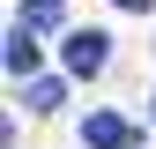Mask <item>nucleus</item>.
<instances>
[{
	"mask_svg": "<svg viewBox=\"0 0 156 149\" xmlns=\"http://www.w3.org/2000/svg\"><path fill=\"white\" fill-rule=\"evenodd\" d=\"M104 60H112L104 30H67V67H74V74H97Z\"/></svg>",
	"mask_w": 156,
	"mask_h": 149,
	"instance_id": "nucleus-1",
	"label": "nucleus"
},
{
	"mask_svg": "<svg viewBox=\"0 0 156 149\" xmlns=\"http://www.w3.org/2000/svg\"><path fill=\"white\" fill-rule=\"evenodd\" d=\"M82 142H89V149H126V142H134V127L119 119V112H89V127H82Z\"/></svg>",
	"mask_w": 156,
	"mask_h": 149,
	"instance_id": "nucleus-2",
	"label": "nucleus"
},
{
	"mask_svg": "<svg viewBox=\"0 0 156 149\" xmlns=\"http://www.w3.org/2000/svg\"><path fill=\"white\" fill-rule=\"evenodd\" d=\"M8 67H15V74L37 67V30H30V23H15V37H8Z\"/></svg>",
	"mask_w": 156,
	"mask_h": 149,
	"instance_id": "nucleus-3",
	"label": "nucleus"
},
{
	"mask_svg": "<svg viewBox=\"0 0 156 149\" xmlns=\"http://www.w3.org/2000/svg\"><path fill=\"white\" fill-rule=\"evenodd\" d=\"M60 97H67L60 82H30V104H37V112H52V104H60Z\"/></svg>",
	"mask_w": 156,
	"mask_h": 149,
	"instance_id": "nucleus-4",
	"label": "nucleus"
},
{
	"mask_svg": "<svg viewBox=\"0 0 156 149\" xmlns=\"http://www.w3.org/2000/svg\"><path fill=\"white\" fill-rule=\"evenodd\" d=\"M112 8H126V15H141V8H149V0H112Z\"/></svg>",
	"mask_w": 156,
	"mask_h": 149,
	"instance_id": "nucleus-5",
	"label": "nucleus"
}]
</instances>
